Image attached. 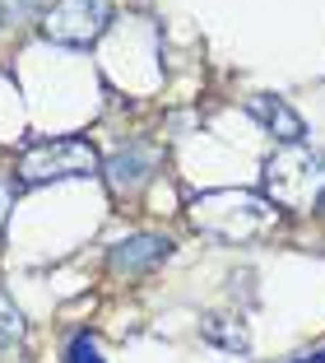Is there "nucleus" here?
<instances>
[{
  "instance_id": "obj_1",
  "label": "nucleus",
  "mask_w": 325,
  "mask_h": 363,
  "mask_svg": "<svg viewBox=\"0 0 325 363\" xmlns=\"http://www.w3.org/2000/svg\"><path fill=\"white\" fill-rule=\"evenodd\" d=\"M190 214H195V228H205V233L219 238V242H251V238L270 233L274 219H279L274 201H265V196H256V191L195 196Z\"/></svg>"
},
{
  "instance_id": "obj_7",
  "label": "nucleus",
  "mask_w": 325,
  "mask_h": 363,
  "mask_svg": "<svg viewBox=\"0 0 325 363\" xmlns=\"http://www.w3.org/2000/svg\"><path fill=\"white\" fill-rule=\"evenodd\" d=\"M246 112H251L261 126H270L274 135L283 140V145H297L302 140V117H297L293 107L283 103V98H270V94H256L251 103H246Z\"/></svg>"
},
{
  "instance_id": "obj_3",
  "label": "nucleus",
  "mask_w": 325,
  "mask_h": 363,
  "mask_svg": "<svg viewBox=\"0 0 325 363\" xmlns=\"http://www.w3.org/2000/svg\"><path fill=\"white\" fill-rule=\"evenodd\" d=\"M89 172H98V154L84 140H47V145H33L19 159V182H28V186L65 182V177H89Z\"/></svg>"
},
{
  "instance_id": "obj_2",
  "label": "nucleus",
  "mask_w": 325,
  "mask_h": 363,
  "mask_svg": "<svg viewBox=\"0 0 325 363\" xmlns=\"http://www.w3.org/2000/svg\"><path fill=\"white\" fill-rule=\"evenodd\" d=\"M265 186L270 201L283 210H316L325 201V154L288 145L265 163Z\"/></svg>"
},
{
  "instance_id": "obj_8",
  "label": "nucleus",
  "mask_w": 325,
  "mask_h": 363,
  "mask_svg": "<svg viewBox=\"0 0 325 363\" xmlns=\"http://www.w3.org/2000/svg\"><path fill=\"white\" fill-rule=\"evenodd\" d=\"M200 335H205L210 345H219V350H228V354H246V350H251V335H246L241 317H223V312H214V317L200 321Z\"/></svg>"
},
{
  "instance_id": "obj_6",
  "label": "nucleus",
  "mask_w": 325,
  "mask_h": 363,
  "mask_svg": "<svg viewBox=\"0 0 325 363\" xmlns=\"http://www.w3.org/2000/svg\"><path fill=\"white\" fill-rule=\"evenodd\" d=\"M149 172H154V150L130 145V150H121L112 163H107V186H112L116 196H135L149 182Z\"/></svg>"
},
{
  "instance_id": "obj_10",
  "label": "nucleus",
  "mask_w": 325,
  "mask_h": 363,
  "mask_svg": "<svg viewBox=\"0 0 325 363\" xmlns=\"http://www.w3.org/2000/svg\"><path fill=\"white\" fill-rule=\"evenodd\" d=\"M65 363H103V354H98V345L89 335H74L70 350H65Z\"/></svg>"
},
{
  "instance_id": "obj_13",
  "label": "nucleus",
  "mask_w": 325,
  "mask_h": 363,
  "mask_svg": "<svg viewBox=\"0 0 325 363\" xmlns=\"http://www.w3.org/2000/svg\"><path fill=\"white\" fill-rule=\"evenodd\" d=\"M297 363H325V350H316V354H307V359H297Z\"/></svg>"
},
{
  "instance_id": "obj_11",
  "label": "nucleus",
  "mask_w": 325,
  "mask_h": 363,
  "mask_svg": "<svg viewBox=\"0 0 325 363\" xmlns=\"http://www.w3.org/2000/svg\"><path fill=\"white\" fill-rule=\"evenodd\" d=\"M10 210H14V182H10V177H0V228H5Z\"/></svg>"
},
{
  "instance_id": "obj_12",
  "label": "nucleus",
  "mask_w": 325,
  "mask_h": 363,
  "mask_svg": "<svg viewBox=\"0 0 325 363\" xmlns=\"http://www.w3.org/2000/svg\"><path fill=\"white\" fill-rule=\"evenodd\" d=\"M0 5L14 10V14H33V10H38V0H0Z\"/></svg>"
},
{
  "instance_id": "obj_5",
  "label": "nucleus",
  "mask_w": 325,
  "mask_h": 363,
  "mask_svg": "<svg viewBox=\"0 0 325 363\" xmlns=\"http://www.w3.org/2000/svg\"><path fill=\"white\" fill-rule=\"evenodd\" d=\"M168 252H172L168 238H154V233L121 238V242L112 247V270H116V275H139V270H149L154 261H163Z\"/></svg>"
},
{
  "instance_id": "obj_9",
  "label": "nucleus",
  "mask_w": 325,
  "mask_h": 363,
  "mask_svg": "<svg viewBox=\"0 0 325 363\" xmlns=\"http://www.w3.org/2000/svg\"><path fill=\"white\" fill-rule=\"evenodd\" d=\"M19 340H23V317L10 303V294L0 289V359H10V354L19 350Z\"/></svg>"
},
{
  "instance_id": "obj_4",
  "label": "nucleus",
  "mask_w": 325,
  "mask_h": 363,
  "mask_svg": "<svg viewBox=\"0 0 325 363\" xmlns=\"http://www.w3.org/2000/svg\"><path fill=\"white\" fill-rule=\"evenodd\" d=\"M107 23H112V5L107 0H56L52 10L42 14V33L65 47L98 43Z\"/></svg>"
}]
</instances>
